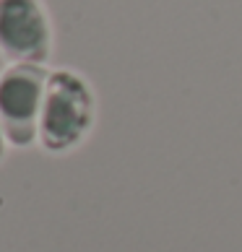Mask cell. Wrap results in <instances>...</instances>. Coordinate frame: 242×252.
I'll return each instance as SVG.
<instances>
[{
    "label": "cell",
    "mask_w": 242,
    "mask_h": 252,
    "mask_svg": "<svg viewBox=\"0 0 242 252\" xmlns=\"http://www.w3.org/2000/svg\"><path fill=\"white\" fill-rule=\"evenodd\" d=\"M94 123V99L89 86L68 70L52 73L44 91L39 135L50 151H68L83 141Z\"/></svg>",
    "instance_id": "1"
},
{
    "label": "cell",
    "mask_w": 242,
    "mask_h": 252,
    "mask_svg": "<svg viewBox=\"0 0 242 252\" xmlns=\"http://www.w3.org/2000/svg\"><path fill=\"white\" fill-rule=\"evenodd\" d=\"M47 73L39 65H13L0 78V123L13 143L26 146L34 141L36 115L44 104Z\"/></svg>",
    "instance_id": "2"
},
{
    "label": "cell",
    "mask_w": 242,
    "mask_h": 252,
    "mask_svg": "<svg viewBox=\"0 0 242 252\" xmlns=\"http://www.w3.org/2000/svg\"><path fill=\"white\" fill-rule=\"evenodd\" d=\"M0 50L32 65L47 58L50 29L36 0H0Z\"/></svg>",
    "instance_id": "3"
},
{
    "label": "cell",
    "mask_w": 242,
    "mask_h": 252,
    "mask_svg": "<svg viewBox=\"0 0 242 252\" xmlns=\"http://www.w3.org/2000/svg\"><path fill=\"white\" fill-rule=\"evenodd\" d=\"M0 156H3V143H0Z\"/></svg>",
    "instance_id": "4"
}]
</instances>
